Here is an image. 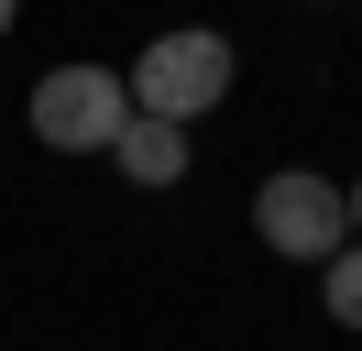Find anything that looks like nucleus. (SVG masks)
Here are the masks:
<instances>
[{"mask_svg": "<svg viewBox=\"0 0 362 351\" xmlns=\"http://www.w3.org/2000/svg\"><path fill=\"white\" fill-rule=\"evenodd\" d=\"M230 66H242V55H230V33L176 22V33H154L121 77H132V110H143V121H187V132H198L209 110L230 99Z\"/></svg>", "mask_w": 362, "mask_h": 351, "instance_id": "nucleus-1", "label": "nucleus"}, {"mask_svg": "<svg viewBox=\"0 0 362 351\" xmlns=\"http://www.w3.org/2000/svg\"><path fill=\"white\" fill-rule=\"evenodd\" d=\"M23 121H33V143H45V154H110L121 121H132V77H121V66L66 55V66H45V77H33Z\"/></svg>", "mask_w": 362, "mask_h": 351, "instance_id": "nucleus-2", "label": "nucleus"}, {"mask_svg": "<svg viewBox=\"0 0 362 351\" xmlns=\"http://www.w3.org/2000/svg\"><path fill=\"white\" fill-rule=\"evenodd\" d=\"M252 241L286 263H329L340 241H351V187L318 165H274L264 187H252Z\"/></svg>", "mask_w": 362, "mask_h": 351, "instance_id": "nucleus-3", "label": "nucleus"}, {"mask_svg": "<svg viewBox=\"0 0 362 351\" xmlns=\"http://www.w3.org/2000/svg\"><path fill=\"white\" fill-rule=\"evenodd\" d=\"M99 165H121L132 187H176V176H187V121H143V110H132L121 143L99 154Z\"/></svg>", "mask_w": 362, "mask_h": 351, "instance_id": "nucleus-4", "label": "nucleus"}, {"mask_svg": "<svg viewBox=\"0 0 362 351\" xmlns=\"http://www.w3.org/2000/svg\"><path fill=\"white\" fill-rule=\"evenodd\" d=\"M318 307H329L340 329H362V241H340V253L318 263Z\"/></svg>", "mask_w": 362, "mask_h": 351, "instance_id": "nucleus-5", "label": "nucleus"}, {"mask_svg": "<svg viewBox=\"0 0 362 351\" xmlns=\"http://www.w3.org/2000/svg\"><path fill=\"white\" fill-rule=\"evenodd\" d=\"M351 241H362V176H351Z\"/></svg>", "mask_w": 362, "mask_h": 351, "instance_id": "nucleus-6", "label": "nucleus"}, {"mask_svg": "<svg viewBox=\"0 0 362 351\" xmlns=\"http://www.w3.org/2000/svg\"><path fill=\"white\" fill-rule=\"evenodd\" d=\"M11 22H23V0H0V33H11Z\"/></svg>", "mask_w": 362, "mask_h": 351, "instance_id": "nucleus-7", "label": "nucleus"}]
</instances>
